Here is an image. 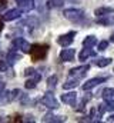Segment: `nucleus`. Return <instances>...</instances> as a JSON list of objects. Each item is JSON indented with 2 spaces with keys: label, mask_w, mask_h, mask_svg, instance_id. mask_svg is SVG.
<instances>
[{
  "label": "nucleus",
  "mask_w": 114,
  "mask_h": 123,
  "mask_svg": "<svg viewBox=\"0 0 114 123\" xmlns=\"http://www.w3.org/2000/svg\"><path fill=\"white\" fill-rule=\"evenodd\" d=\"M47 52H49V46L47 44H34L30 47V56H31V60L33 62H39L43 60L46 56H47Z\"/></svg>",
  "instance_id": "obj_1"
},
{
  "label": "nucleus",
  "mask_w": 114,
  "mask_h": 123,
  "mask_svg": "<svg viewBox=\"0 0 114 123\" xmlns=\"http://www.w3.org/2000/svg\"><path fill=\"white\" fill-rule=\"evenodd\" d=\"M64 17L68 19L70 22H80L84 17V12L79 9H67L64 10Z\"/></svg>",
  "instance_id": "obj_2"
},
{
  "label": "nucleus",
  "mask_w": 114,
  "mask_h": 123,
  "mask_svg": "<svg viewBox=\"0 0 114 123\" xmlns=\"http://www.w3.org/2000/svg\"><path fill=\"white\" fill-rule=\"evenodd\" d=\"M41 103H43L44 106H47L49 109H57V107H58L57 99L54 97V94L50 93V92H47L43 97H41Z\"/></svg>",
  "instance_id": "obj_3"
},
{
  "label": "nucleus",
  "mask_w": 114,
  "mask_h": 123,
  "mask_svg": "<svg viewBox=\"0 0 114 123\" xmlns=\"http://www.w3.org/2000/svg\"><path fill=\"white\" fill-rule=\"evenodd\" d=\"M74 36H76V31H70L67 34H63V36H58L57 37V43L63 47H68V44L73 43L74 40Z\"/></svg>",
  "instance_id": "obj_4"
},
{
  "label": "nucleus",
  "mask_w": 114,
  "mask_h": 123,
  "mask_svg": "<svg viewBox=\"0 0 114 123\" xmlns=\"http://www.w3.org/2000/svg\"><path fill=\"white\" fill-rule=\"evenodd\" d=\"M13 46L16 47V49H19V50H22L23 53H28L30 52V43H28L27 40H24L23 37H17V39H14L13 40Z\"/></svg>",
  "instance_id": "obj_5"
},
{
  "label": "nucleus",
  "mask_w": 114,
  "mask_h": 123,
  "mask_svg": "<svg viewBox=\"0 0 114 123\" xmlns=\"http://www.w3.org/2000/svg\"><path fill=\"white\" fill-rule=\"evenodd\" d=\"M107 80V77H94V79H91V80H87L84 85H83V90H91L93 87H96L97 85H100V83H103V82H106Z\"/></svg>",
  "instance_id": "obj_6"
},
{
  "label": "nucleus",
  "mask_w": 114,
  "mask_h": 123,
  "mask_svg": "<svg viewBox=\"0 0 114 123\" xmlns=\"http://www.w3.org/2000/svg\"><path fill=\"white\" fill-rule=\"evenodd\" d=\"M20 16H22V10H20V9H10V10H7V12L3 14V19H4L6 22H11V20L19 19Z\"/></svg>",
  "instance_id": "obj_7"
},
{
  "label": "nucleus",
  "mask_w": 114,
  "mask_h": 123,
  "mask_svg": "<svg viewBox=\"0 0 114 123\" xmlns=\"http://www.w3.org/2000/svg\"><path fill=\"white\" fill-rule=\"evenodd\" d=\"M76 100H77V93L76 92H68V93H64L61 94V102L66 103V105H76Z\"/></svg>",
  "instance_id": "obj_8"
},
{
  "label": "nucleus",
  "mask_w": 114,
  "mask_h": 123,
  "mask_svg": "<svg viewBox=\"0 0 114 123\" xmlns=\"http://www.w3.org/2000/svg\"><path fill=\"white\" fill-rule=\"evenodd\" d=\"M16 3H17L19 9L22 12H30V10L34 9V1L33 0H16Z\"/></svg>",
  "instance_id": "obj_9"
},
{
  "label": "nucleus",
  "mask_w": 114,
  "mask_h": 123,
  "mask_svg": "<svg viewBox=\"0 0 114 123\" xmlns=\"http://www.w3.org/2000/svg\"><path fill=\"white\" fill-rule=\"evenodd\" d=\"M88 69H90V66H87V64H86V66H81V67H74V69L70 70V77H79V79H80V77L84 76L86 72H87Z\"/></svg>",
  "instance_id": "obj_10"
},
{
  "label": "nucleus",
  "mask_w": 114,
  "mask_h": 123,
  "mask_svg": "<svg viewBox=\"0 0 114 123\" xmlns=\"http://www.w3.org/2000/svg\"><path fill=\"white\" fill-rule=\"evenodd\" d=\"M74 49H63L60 53V60L61 62H71L74 57Z\"/></svg>",
  "instance_id": "obj_11"
},
{
  "label": "nucleus",
  "mask_w": 114,
  "mask_h": 123,
  "mask_svg": "<svg viewBox=\"0 0 114 123\" xmlns=\"http://www.w3.org/2000/svg\"><path fill=\"white\" fill-rule=\"evenodd\" d=\"M33 76H34L33 79H28V80H26V83H24L26 89H34V87L37 86V82L40 80V74H39V73H34Z\"/></svg>",
  "instance_id": "obj_12"
},
{
  "label": "nucleus",
  "mask_w": 114,
  "mask_h": 123,
  "mask_svg": "<svg viewBox=\"0 0 114 123\" xmlns=\"http://www.w3.org/2000/svg\"><path fill=\"white\" fill-rule=\"evenodd\" d=\"M20 59H22V56H20L19 53H16L14 50H10V52L7 53V60L6 62H7L9 64H14L16 62L20 60Z\"/></svg>",
  "instance_id": "obj_13"
},
{
  "label": "nucleus",
  "mask_w": 114,
  "mask_h": 123,
  "mask_svg": "<svg viewBox=\"0 0 114 123\" xmlns=\"http://www.w3.org/2000/svg\"><path fill=\"white\" fill-rule=\"evenodd\" d=\"M79 82H80V79H79V77L68 79V80L63 85V89H64V90H67V89H73V87H76V86L79 85Z\"/></svg>",
  "instance_id": "obj_14"
},
{
  "label": "nucleus",
  "mask_w": 114,
  "mask_h": 123,
  "mask_svg": "<svg viewBox=\"0 0 114 123\" xmlns=\"http://www.w3.org/2000/svg\"><path fill=\"white\" fill-rule=\"evenodd\" d=\"M114 10L111 7H100V9H97L96 12H94V14H97L98 17H101V16H107V14H111Z\"/></svg>",
  "instance_id": "obj_15"
},
{
  "label": "nucleus",
  "mask_w": 114,
  "mask_h": 123,
  "mask_svg": "<svg viewBox=\"0 0 114 123\" xmlns=\"http://www.w3.org/2000/svg\"><path fill=\"white\" fill-rule=\"evenodd\" d=\"M91 56H94V53L91 52V47H84V49L80 52V55H79L80 60H86V59H88V57H91Z\"/></svg>",
  "instance_id": "obj_16"
},
{
  "label": "nucleus",
  "mask_w": 114,
  "mask_h": 123,
  "mask_svg": "<svg viewBox=\"0 0 114 123\" xmlns=\"http://www.w3.org/2000/svg\"><path fill=\"white\" fill-rule=\"evenodd\" d=\"M96 44H97L96 36H87L84 39V42H83V46H84V47H93V46H96Z\"/></svg>",
  "instance_id": "obj_17"
},
{
  "label": "nucleus",
  "mask_w": 114,
  "mask_h": 123,
  "mask_svg": "<svg viewBox=\"0 0 114 123\" xmlns=\"http://www.w3.org/2000/svg\"><path fill=\"white\" fill-rule=\"evenodd\" d=\"M101 96H103L106 100L113 99V97H114V89H113V87H107V89H104V90L101 92Z\"/></svg>",
  "instance_id": "obj_18"
},
{
  "label": "nucleus",
  "mask_w": 114,
  "mask_h": 123,
  "mask_svg": "<svg viewBox=\"0 0 114 123\" xmlns=\"http://www.w3.org/2000/svg\"><path fill=\"white\" fill-rule=\"evenodd\" d=\"M111 63V59L110 57H101V59H97L96 62V64L98 66V67H106V66H108Z\"/></svg>",
  "instance_id": "obj_19"
},
{
  "label": "nucleus",
  "mask_w": 114,
  "mask_h": 123,
  "mask_svg": "<svg viewBox=\"0 0 114 123\" xmlns=\"http://www.w3.org/2000/svg\"><path fill=\"white\" fill-rule=\"evenodd\" d=\"M56 83H57V76H56V74H54V76H50V77H49V80H47L49 87H50V89H53V87L56 86Z\"/></svg>",
  "instance_id": "obj_20"
},
{
  "label": "nucleus",
  "mask_w": 114,
  "mask_h": 123,
  "mask_svg": "<svg viewBox=\"0 0 114 123\" xmlns=\"http://www.w3.org/2000/svg\"><path fill=\"white\" fill-rule=\"evenodd\" d=\"M44 122H61L63 119H57V116H53V115H47L44 119Z\"/></svg>",
  "instance_id": "obj_21"
},
{
  "label": "nucleus",
  "mask_w": 114,
  "mask_h": 123,
  "mask_svg": "<svg viewBox=\"0 0 114 123\" xmlns=\"http://www.w3.org/2000/svg\"><path fill=\"white\" fill-rule=\"evenodd\" d=\"M104 109H106V110H110V112L114 110V100L113 99H108V100H107V103L104 105Z\"/></svg>",
  "instance_id": "obj_22"
},
{
  "label": "nucleus",
  "mask_w": 114,
  "mask_h": 123,
  "mask_svg": "<svg viewBox=\"0 0 114 123\" xmlns=\"http://www.w3.org/2000/svg\"><path fill=\"white\" fill-rule=\"evenodd\" d=\"M107 46H108V42H107V40H103V42H100V43H98V50H101V52H103V50H106V49H107Z\"/></svg>",
  "instance_id": "obj_23"
},
{
  "label": "nucleus",
  "mask_w": 114,
  "mask_h": 123,
  "mask_svg": "<svg viewBox=\"0 0 114 123\" xmlns=\"http://www.w3.org/2000/svg\"><path fill=\"white\" fill-rule=\"evenodd\" d=\"M63 3H61V0H50V7H58V6H61Z\"/></svg>",
  "instance_id": "obj_24"
},
{
  "label": "nucleus",
  "mask_w": 114,
  "mask_h": 123,
  "mask_svg": "<svg viewBox=\"0 0 114 123\" xmlns=\"http://www.w3.org/2000/svg\"><path fill=\"white\" fill-rule=\"evenodd\" d=\"M97 23H98V25H110V23H111V20H110V19H107V17H103V19H98V20H97Z\"/></svg>",
  "instance_id": "obj_25"
},
{
  "label": "nucleus",
  "mask_w": 114,
  "mask_h": 123,
  "mask_svg": "<svg viewBox=\"0 0 114 123\" xmlns=\"http://www.w3.org/2000/svg\"><path fill=\"white\" fill-rule=\"evenodd\" d=\"M7 67H9V63H7V62L0 60V72H6Z\"/></svg>",
  "instance_id": "obj_26"
},
{
  "label": "nucleus",
  "mask_w": 114,
  "mask_h": 123,
  "mask_svg": "<svg viewBox=\"0 0 114 123\" xmlns=\"http://www.w3.org/2000/svg\"><path fill=\"white\" fill-rule=\"evenodd\" d=\"M34 72H36L34 69H31V67H28V69H26V72H24V74H26V76H33V74H34Z\"/></svg>",
  "instance_id": "obj_27"
},
{
  "label": "nucleus",
  "mask_w": 114,
  "mask_h": 123,
  "mask_svg": "<svg viewBox=\"0 0 114 123\" xmlns=\"http://www.w3.org/2000/svg\"><path fill=\"white\" fill-rule=\"evenodd\" d=\"M3 90H4V83H3V82H0V93L3 92Z\"/></svg>",
  "instance_id": "obj_28"
},
{
  "label": "nucleus",
  "mask_w": 114,
  "mask_h": 123,
  "mask_svg": "<svg viewBox=\"0 0 114 123\" xmlns=\"http://www.w3.org/2000/svg\"><path fill=\"white\" fill-rule=\"evenodd\" d=\"M108 122H114V115H111V116L108 117Z\"/></svg>",
  "instance_id": "obj_29"
},
{
  "label": "nucleus",
  "mask_w": 114,
  "mask_h": 123,
  "mask_svg": "<svg viewBox=\"0 0 114 123\" xmlns=\"http://www.w3.org/2000/svg\"><path fill=\"white\" fill-rule=\"evenodd\" d=\"M3 30V22H1V20H0V31Z\"/></svg>",
  "instance_id": "obj_30"
},
{
  "label": "nucleus",
  "mask_w": 114,
  "mask_h": 123,
  "mask_svg": "<svg viewBox=\"0 0 114 123\" xmlns=\"http://www.w3.org/2000/svg\"><path fill=\"white\" fill-rule=\"evenodd\" d=\"M111 42H114V34L111 36Z\"/></svg>",
  "instance_id": "obj_31"
},
{
  "label": "nucleus",
  "mask_w": 114,
  "mask_h": 123,
  "mask_svg": "<svg viewBox=\"0 0 114 123\" xmlns=\"http://www.w3.org/2000/svg\"><path fill=\"white\" fill-rule=\"evenodd\" d=\"M0 96H1V93H0Z\"/></svg>",
  "instance_id": "obj_32"
},
{
  "label": "nucleus",
  "mask_w": 114,
  "mask_h": 123,
  "mask_svg": "<svg viewBox=\"0 0 114 123\" xmlns=\"http://www.w3.org/2000/svg\"><path fill=\"white\" fill-rule=\"evenodd\" d=\"M0 9H1V7H0Z\"/></svg>",
  "instance_id": "obj_33"
}]
</instances>
